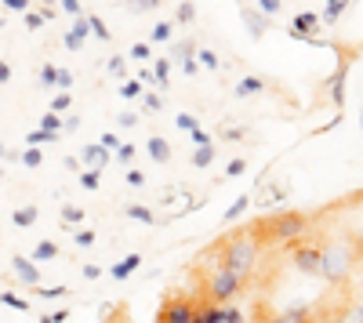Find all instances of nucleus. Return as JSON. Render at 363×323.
I'll return each mask as SVG.
<instances>
[{
    "instance_id": "1",
    "label": "nucleus",
    "mask_w": 363,
    "mask_h": 323,
    "mask_svg": "<svg viewBox=\"0 0 363 323\" xmlns=\"http://www.w3.org/2000/svg\"><path fill=\"white\" fill-rule=\"evenodd\" d=\"M258 255H262V240L254 232V225H240L225 240H218V247H214V258L229 265L232 273H240L244 280H251V273L258 269Z\"/></svg>"
},
{
    "instance_id": "2",
    "label": "nucleus",
    "mask_w": 363,
    "mask_h": 323,
    "mask_svg": "<svg viewBox=\"0 0 363 323\" xmlns=\"http://www.w3.org/2000/svg\"><path fill=\"white\" fill-rule=\"evenodd\" d=\"M323 280L327 283H341V280H349L353 273V265H356V250L349 247V240H323Z\"/></svg>"
},
{
    "instance_id": "3",
    "label": "nucleus",
    "mask_w": 363,
    "mask_h": 323,
    "mask_svg": "<svg viewBox=\"0 0 363 323\" xmlns=\"http://www.w3.org/2000/svg\"><path fill=\"white\" fill-rule=\"evenodd\" d=\"M244 283H247V280H244L240 273H232L229 265L218 262V265H214V273H211L207 283H204V291H207L211 301H232L236 294L244 291Z\"/></svg>"
},
{
    "instance_id": "4",
    "label": "nucleus",
    "mask_w": 363,
    "mask_h": 323,
    "mask_svg": "<svg viewBox=\"0 0 363 323\" xmlns=\"http://www.w3.org/2000/svg\"><path fill=\"white\" fill-rule=\"evenodd\" d=\"M193 305L186 298H168V305H163L160 313V323H193Z\"/></svg>"
},
{
    "instance_id": "5",
    "label": "nucleus",
    "mask_w": 363,
    "mask_h": 323,
    "mask_svg": "<svg viewBox=\"0 0 363 323\" xmlns=\"http://www.w3.org/2000/svg\"><path fill=\"white\" fill-rule=\"evenodd\" d=\"M225 320V305L222 301H204V309L193 313V323H222Z\"/></svg>"
},
{
    "instance_id": "6",
    "label": "nucleus",
    "mask_w": 363,
    "mask_h": 323,
    "mask_svg": "<svg viewBox=\"0 0 363 323\" xmlns=\"http://www.w3.org/2000/svg\"><path fill=\"white\" fill-rule=\"evenodd\" d=\"M15 273H18V280L22 283H40V269H36L33 262H26V258H15Z\"/></svg>"
},
{
    "instance_id": "7",
    "label": "nucleus",
    "mask_w": 363,
    "mask_h": 323,
    "mask_svg": "<svg viewBox=\"0 0 363 323\" xmlns=\"http://www.w3.org/2000/svg\"><path fill=\"white\" fill-rule=\"evenodd\" d=\"M135 269H138V255H131V258H124V262H120V265L113 269V276H117V280H127V276L135 273Z\"/></svg>"
},
{
    "instance_id": "8",
    "label": "nucleus",
    "mask_w": 363,
    "mask_h": 323,
    "mask_svg": "<svg viewBox=\"0 0 363 323\" xmlns=\"http://www.w3.org/2000/svg\"><path fill=\"white\" fill-rule=\"evenodd\" d=\"M0 301H4L8 309H15V313H29V301H22V298H18V294H11V291H4V294H0Z\"/></svg>"
},
{
    "instance_id": "9",
    "label": "nucleus",
    "mask_w": 363,
    "mask_h": 323,
    "mask_svg": "<svg viewBox=\"0 0 363 323\" xmlns=\"http://www.w3.org/2000/svg\"><path fill=\"white\" fill-rule=\"evenodd\" d=\"M338 323H363V301H360V305H353V309L345 313V316H341Z\"/></svg>"
},
{
    "instance_id": "10",
    "label": "nucleus",
    "mask_w": 363,
    "mask_h": 323,
    "mask_svg": "<svg viewBox=\"0 0 363 323\" xmlns=\"http://www.w3.org/2000/svg\"><path fill=\"white\" fill-rule=\"evenodd\" d=\"M222 323H244V313L236 309V305H225V320Z\"/></svg>"
},
{
    "instance_id": "11",
    "label": "nucleus",
    "mask_w": 363,
    "mask_h": 323,
    "mask_svg": "<svg viewBox=\"0 0 363 323\" xmlns=\"http://www.w3.org/2000/svg\"><path fill=\"white\" fill-rule=\"evenodd\" d=\"M54 255H59L54 243H40V247H36V258H54Z\"/></svg>"
},
{
    "instance_id": "12",
    "label": "nucleus",
    "mask_w": 363,
    "mask_h": 323,
    "mask_svg": "<svg viewBox=\"0 0 363 323\" xmlns=\"http://www.w3.org/2000/svg\"><path fill=\"white\" fill-rule=\"evenodd\" d=\"M40 294H44V298H62L66 287H40Z\"/></svg>"
},
{
    "instance_id": "13",
    "label": "nucleus",
    "mask_w": 363,
    "mask_h": 323,
    "mask_svg": "<svg viewBox=\"0 0 363 323\" xmlns=\"http://www.w3.org/2000/svg\"><path fill=\"white\" fill-rule=\"evenodd\" d=\"M84 276H87V280H98V276H102V269H98V265H87V269H84Z\"/></svg>"
}]
</instances>
